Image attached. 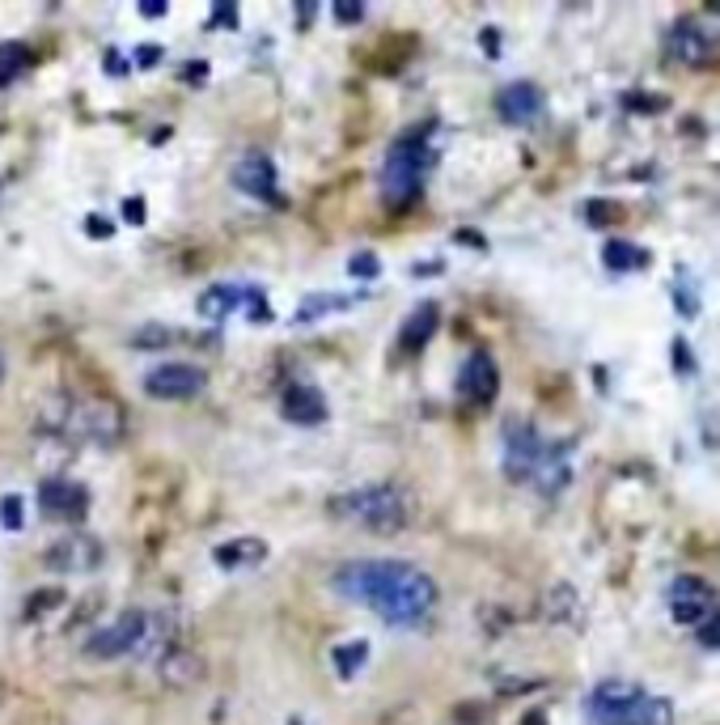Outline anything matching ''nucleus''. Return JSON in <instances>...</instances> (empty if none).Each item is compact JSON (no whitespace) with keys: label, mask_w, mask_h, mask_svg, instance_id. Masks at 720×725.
Segmentation results:
<instances>
[{"label":"nucleus","mask_w":720,"mask_h":725,"mask_svg":"<svg viewBox=\"0 0 720 725\" xmlns=\"http://www.w3.org/2000/svg\"><path fill=\"white\" fill-rule=\"evenodd\" d=\"M39 505L56 522H81L89 514V488L72 484V480H47L39 488Z\"/></svg>","instance_id":"obj_13"},{"label":"nucleus","mask_w":720,"mask_h":725,"mask_svg":"<svg viewBox=\"0 0 720 725\" xmlns=\"http://www.w3.org/2000/svg\"><path fill=\"white\" fill-rule=\"evenodd\" d=\"M216 564L221 569H250V564H263L267 560V543L263 539H233L216 547Z\"/></svg>","instance_id":"obj_17"},{"label":"nucleus","mask_w":720,"mask_h":725,"mask_svg":"<svg viewBox=\"0 0 720 725\" xmlns=\"http://www.w3.org/2000/svg\"><path fill=\"white\" fill-rule=\"evenodd\" d=\"M98 552H102V547H98L94 539L72 535V539H64L60 547H51L47 560H51V564H60V569H94V564L102 560Z\"/></svg>","instance_id":"obj_16"},{"label":"nucleus","mask_w":720,"mask_h":725,"mask_svg":"<svg viewBox=\"0 0 720 725\" xmlns=\"http://www.w3.org/2000/svg\"><path fill=\"white\" fill-rule=\"evenodd\" d=\"M204 386H208V374L200 365H187V361H170V365H157L144 374V391L153 399H166V403L195 399Z\"/></svg>","instance_id":"obj_9"},{"label":"nucleus","mask_w":720,"mask_h":725,"mask_svg":"<svg viewBox=\"0 0 720 725\" xmlns=\"http://www.w3.org/2000/svg\"><path fill=\"white\" fill-rule=\"evenodd\" d=\"M348 306H352V297H344V293H314L297 306V323H318L322 314H335V310H348Z\"/></svg>","instance_id":"obj_20"},{"label":"nucleus","mask_w":720,"mask_h":725,"mask_svg":"<svg viewBox=\"0 0 720 725\" xmlns=\"http://www.w3.org/2000/svg\"><path fill=\"white\" fill-rule=\"evenodd\" d=\"M432 331H437V306H432V302H424L416 314L407 318V327H403V348H407V352L424 348Z\"/></svg>","instance_id":"obj_19"},{"label":"nucleus","mask_w":720,"mask_h":725,"mask_svg":"<svg viewBox=\"0 0 720 725\" xmlns=\"http://www.w3.org/2000/svg\"><path fill=\"white\" fill-rule=\"evenodd\" d=\"M204 73H208L204 64H187V68H183V77H187L191 85H200V77H204Z\"/></svg>","instance_id":"obj_34"},{"label":"nucleus","mask_w":720,"mask_h":725,"mask_svg":"<svg viewBox=\"0 0 720 725\" xmlns=\"http://www.w3.org/2000/svg\"><path fill=\"white\" fill-rule=\"evenodd\" d=\"M233 187L242 191V196H255L263 204H280V187H276V166L267 153H246L238 166H233Z\"/></svg>","instance_id":"obj_12"},{"label":"nucleus","mask_w":720,"mask_h":725,"mask_svg":"<svg viewBox=\"0 0 720 725\" xmlns=\"http://www.w3.org/2000/svg\"><path fill=\"white\" fill-rule=\"evenodd\" d=\"M432 162H437V149H432V140H428V128L403 136L399 145H390L386 162H382V179H377V183H382L386 208L399 212L407 204H416V196L424 191V179H428Z\"/></svg>","instance_id":"obj_4"},{"label":"nucleus","mask_w":720,"mask_h":725,"mask_svg":"<svg viewBox=\"0 0 720 725\" xmlns=\"http://www.w3.org/2000/svg\"><path fill=\"white\" fill-rule=\"evenodd\" d=\"M157 60H161V47H153V43H144V47L136 51V64H140V68H153Z\"/></svg>","instance_id":"obj_30"},{"label":"nucleus","mask_w":720,"mask_h":725,"mask_svg":"<svg viewBox=\"0 0 720 725\" xmlns=\"http://www.w3.org/2000/svg\"><path fill=\"white\" fill-rule=\"evenodd\" d=\"M34 64L30 47L26 43H0V90H5L9 81H17Z\"/></svg>","instance_id":"obj_21"},{"label":"nucleus","mask_w":720,"mask_h":725,"mask_svg":"<svg viewBox=\"0 0 720 725\" xmlns=\"http://www.w3.org/2000/svg\"><path fill=\"white\" fill-rule=\"evenodd\" d=\"M0 374H5V361H0Z\"/></svg>","instance_id":"obj_36"},{"label":"nucleus","mask_w":720,"mask_h":725,"mask_svg":"<svg viewBox=\"0 0 720 725\" xmlns=\"http://www.w3.org/2000/svg\"><path fill=\"white\" fill-rule=\"evenodd\" d=\"M500 391V369L492 361V352H471L458 369V395L462 403H475V408H488Z\"/></svg>","instance_id":"obj_11"},{"label":"nucleus","mask_w":720,"mask_h":725,"mask_svg":"<svg viewBox=\"0 0 720 725\" xmlns=\"http://www.w3.org/2000/svg\"><path fill=\"white\" fill-rule=\"evenodd\" d=\"M670 60H678L682 68H708V64H716L720 60L716 30H708L704 22H695V17L678 22L670 30Z\"/></svg>","instance_id":"obj_10"},{"label":"nucleus","mask_w":720,"mask_h":725,"mask_svg":"<svg viewBox=\"0 0 720 725\" xmlns=\"http://www.w3.org/2000/svg\"><path fill=\"white\" fill-rule=\"evenodd\" d=\"M0 522H5V530H22V522H26L22 497H5V501H0Z\"/></svg>","instance_id":"obj_23"},{"label":"nucleus","mask_w":720,"mask_h":725,"mask_svg":"<svg viewBox=\"0 0 720 725\" xmlns=\"http://www.w3.org/2000/svg\"><path fill=\"white\" fill-rule=\"evenodd\" d=\"M85 234H89V238H111V221H102L98 212H94V217L85 221Z\"/></svg>","instance_id":"obj_29"},{"label":"nucleus","mask_w":720,"mask_h":725,"mask_svg":"<svg viewBox=\"0 0 720 725\" xmlns=\"http://www.w3.org/2000/svg\"><path fill=\"white\" fill-rule=\"evenodd\" d=\"M674 365H678V374H695V361H691V348L674 340Z\"/></svg>","instance_id":"obj_27"},{"label":"nucleus","mask_w":720,"mask_h":725,"mask_svg":"<svg viewBox=\"0 0 720 725\" xmlns=\"http://www.w3.org/2000/svg\"><path fill=\"white\" fill-rule=\"evenodd\" d=\"M543 106H547V94L534 81H513L496 94V115L504 123H530L543 115Z\"/></svg>","instance_id":"obj_15"},{"label":"nucleus","mask_w":720,"mask_h":725,"mask_svg":"<svg viewBox=\"0 0 720 725\" xmlns=\"http://www.w3.org/2000/svg\"><path fill=\"white\" fill-rule=\"evenodd\" d=\"M144 632H149V615L128 611V615H119L115 624H106V628H98L94 636H89V641H85V658H98V662L123 658V653H132L144 641Z\"/></svg>","instance_id":"obj_7"},{"label":"nucleus","mask_w":720,"mask_h":725,"mask_svg":"<svg viewBox=\"0 0 720 725\" xmlns=\"http://www.w3.org/2000/svg\"><path fill=\"white\" fill-rule=\"evenodd\" d=\"M212 13H216V17H212L216 26H233V22H238V17H233V13H238V5H216Z\"/></svg>","instance_id":"obj_32"},{"label":"nucleus","mask_w":720,"mask_h":725,"mask_svg":"<svg viewBox=\"0 0 720 725\" xmlns=\"http://www.w3.org/2000/svg\"><path fill=\"white\" fill-rule=\"evenodd\" d=\"M331 514L348 518V522L365 526V530H382V535H390V530H399L407 522L411 501H407V492L399 484H365V488H352V492H344V497H335Z\"/></svg>","instance_id":"obj_5"},{"label":"nucleus","mask_w":720,"mask_h":725,"mask_svg":"<svg viewBox=\"0 0 720 725\" xmlns=\"http://www.w3.org/2000/svg\"><path fill=\"white\" fill-rule=\"evenodd\" d=\"M585 717L593 725H670L674 704L640 683L606 679L585 696Z\"/></svg>","instance_id":"obj_3"},{"label":"nucleus","mask_w":720,"mask_h":725,"mask_svg":"<svg viewBox=\"0 0 720 725\" xmlns=\"http://www.w3.org/2000/svg\"><path fill=\"white\" fill-rule=\"evenodd\" d=\"M123 221H128V225H140V221H144V200H140V196L123 200Z\"/></svg>","instance_id":"obj_28"},{"label":"nucleus","mask_w":720,"mask_h":725,"mask_svg":"<svg viewBox=\"0 0 720 725\" xmlns=\"http://www.w3.org/2000/svg\"><path fill=\"white\" fill-rule=\"evenodd\" d=\"M648 259H653V255H648L644 246H636V242H619V238H615V242H606V251H602V263H606V268L615 272V276L648 268Z\"/></svg>","instance_id":"obj_18"},{"label":"nucleus","mask_w":720,"mask_h":725,"mask_svg":"<svg viewBox=\"0 0 720 725\" xmlns=\"http://www.w3.org/2000/svg\"><path fill=\"white\" fill-rule=\"evenodd\" d=\"M335 17H339V22H360V17H365V5H360V0H348V5L339 0V5H335Z\"/></svg>","instance_id":"obj_26"},{"label":"nucleus","mask_w":720,"mask_h":725,"mask_svg":"<svg viewBox=\"0 0 720 725\" xmlns=\"http://www.w3.org/2000/svg\"><path fill=\"white\" fill-rule=\"evenodd\" d=\"M51 603H60V590H47V594H39V598H34V603H30V611H26V615L34 620V615H39L43 607H51Z\"/></svg>","instance_id":"obj_31"},{"label":"nucleus","mask_w":720,"mask_h":725,"mask_svg":"<svg viewBox=\"0 0 720 725\" xmlns=\"http://www.w3.org/2000/svg\"><path fill=\"white\" fill-rule=\"evenodd\" d=\"M140 13L144 17H161V13H166V0H140Z\"/></svg>","instance_id":"obj_33"},{"label":"nucleus","mask_w":720,"mask_h":725,"mask_svg":"<svg viewBox=\"0 0 720 725\" xmlns=\"http://www.w3.org/2000/svg\"><path fill=\"white\" fill-rule=\"evenodd\" d=\"M280 412L288 424H301V429H310V424H322L327 420V399L314 382H288L280 391Z\"/></svg>","instance_id":"obj_14"},{"label":"nucleus","mask_w":720,"mask_h":725,"mask_svg":"<svg viewBox=\"0 0 720 725\" xmlns=\"http://www.w3.org/2000/svg\"><path fill=\"white\" fill-rule=\"evenodd\" d=\"M699 645H704V649H720V607L712 611V620L699 628Z\"/></svg>","instance_id":"obj_24"},{"label":"nucleus","mask_w":720,"mask_h":725,"mask_svg":"<svg viewBox=\"0 0 720 725\" xmlns=\"http://www.w3.org/2000/svg\"><path fill=\"white\" fill-rule=\"evenodd\" d=\"M233 310H250L255 323H272V310H267L263 293L255 285H212L200 297V318H208V323H221Z\"/></svg>","instance_id":"obj_8"},{"label":"nucleus","mask_w":720,"mask_h":725,"mask_svg":"<svg viewBox=\"0 0 720 725\" xmlns=\"http://www.w3.org/2000/svg\"><path fill=\"white\" fill-rule=\"evenodd\" d=\"M369 658V645L365 641H352V645H339L335 649V670H339V679H352L360 666H365Z\"/></svg>","instance_id":"obj_22"},{"label":"nucleus","mask_w":720,"mask_h":725,"mask_svg":"<svg viewBox=\"0 0 720 725\" xmlns=\"http://www.w3.org/2000/svg\"><path fill=\"white\" fill-rule=\"evenodd\" d=\"M504 475L517 484H534L538 492L568 488V441L543 437L530 420H509L504 424Z\"/></svg>","instance_id":"obj_2"},{"label":"nucleus","mask_w":720,"mask_h":725,"mask_svg":"<svg viewBox=\"0 0 720 725\" xmlns=\"http://www.w3.org/2000/svg\"><path fill=\"white\" fill-rule=\"evenodd\" d=\"M348 272H352V276H360V280H365V276H377V272H382V263H377L373 255H356V259L348 263Z\"/></svg>","instance_id":"obj_25"},{"label":"nucleus","mask_w":720,"mask_h":725,"mask_svg":"<svg viewBox=\"0 0 720 725\" xmlns=\"http://www.w3.org/2000/svg\"><path fill=\"white\" fill-rule=\"evenodd\" d=\"M665 603H670V615L678 624H687V628H704L712 620V611L720 607L716 603V590L708 586L704 577H695V573H682L670 581V590H665Z\"/></svg>","instance_id":"obj_6"},{"label":"nucleus","mask_w":720,"mask_h":725,"mask_svg":"<svg viewBox=\"0 0 720 725\" xmlns=\"http://www.w3.org/2000/svg\"><path fill=\"white\" fill-rule=\"evenodd\" d=\"M526 725H543V717H530V721H526Z\"/></svg>","instance_id":"obj_35"},{"label":"nucleus","mask_w":720,"mask_h":725,"mask_svg":"<svg viewBox=\"0 0 720 725\" xmlns=\"http://www.w3.org/2000/svg\"><path fill=\"white\" fill-rule=\"evenodd\" d=\"M331 586L348 603L369 607L394 628L420 624L437 607V581L407 560H352L344 569H335Z\"/></svg>","instance_id":"obj_1"}]
</instances>
